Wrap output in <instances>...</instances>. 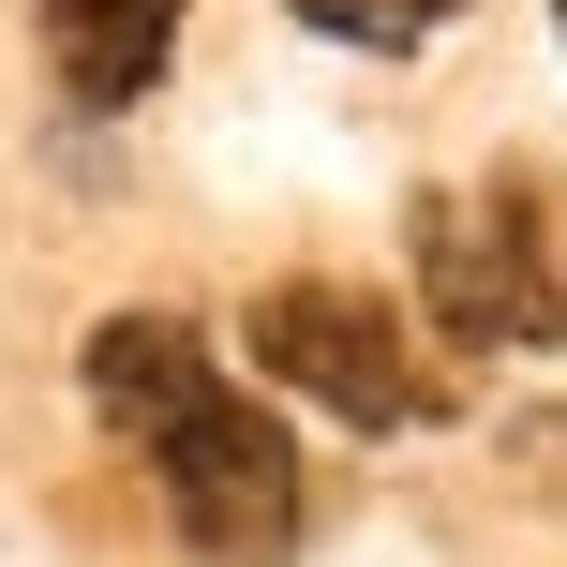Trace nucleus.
Instances as JSON below:
<instances>
[{
    "mask_svg": "<svg viewBox=\"0 0 567 567\" xmlns=\"http://www.w3.org/2000/svg\"><path fill=\"white\" fill-rule=\"evenodd\" d=\"M75 389H90V419L165 478V523L209 567H284L299 553V508H313L299 493V433H284L255 389H225V359H209L179 313H105V329L75 343Z\"/></svg>",
    "mask_w": 567,
    "mask_h": 567,
    "instance_id": "f257e3e1",
    "label": "nucleus"
},
{
    "mask_svg": "<svg viewBox=\"0 0 567 567\" xmlns=\"http://www.w3.org/2000/svg\"><path fill=\"white\" fill-rule=\"evenodd\" d=\"M419 313L463 359L567 343V195L538 165H493L478 195H419Z\"/></svg>",
    "mask_w": 567,
    "mask_h": 567,
    "instance_id": "f03ea898",
    "label": "nucleus"
},
{
    "mask_svg": "<svg viewBox=\"0 0 567 567\" xmlns=\"http://www.w3.org/2000/svg\"><path fill=\"white\" fill-rule=\"evenodd\" d=\"M239 343H255V373L269 389H299V403H329L343 433H433L449 419V359H433L419 329H403L373 284H269L255 313H239Z\"/></svg>",
    "mask_w": 567,
    "mask_h": 567,
    "instance_id": "7ed1b4c3",
    "label": "nucleus"
},
{
    "mask_svg": "<svg viewBox=\"0 0 567 567\" xmlns=\"http://www.w3.org/2000/svg\"><path fill=\"white\" fill-rule=\"evenodd\" d=\"M30 30H45V75L75 120H120L165 90L179 60V0H30Z\"/></svg>",
    "mask_w": 567,
    "mask_h": 567,
    "instance_id": "20e7f679",
    "label": "nucleus"
},
{
    "mask_svg": "<svg viewBox=\"0 0 567 567\" xmlns=\"http://www.w3.org/2000/svg\"><path fill=\"white\" fill-rule=\"evenodd\" d=\"M299 30H329V45H359V60H419L433 30H463V0H284Z\"/></svg>",
    "mask_w": 567,
    "mask_h": 567,
    "instance_id": "39448f33",
    "label": "nucleus"
},
{
    "mask_svg": "<svg viewBox=\"0 0 567 567\" xmlns=\"http://www.w3.org/2000/svg\"><path fill=\"white\" fill-rule=\"evenodd\" d=\"M553 30H567V0H553Z\"/></svg>",
    "mask_w": 567,
    "mask_h": 567,
    "instance_id": "423d86ee",
    "label": "nucleus"
}]
</instances>
